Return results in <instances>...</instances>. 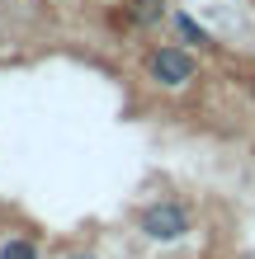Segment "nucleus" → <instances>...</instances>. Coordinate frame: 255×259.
I'll return each mask as SVG.
<instances>
[{
    "label": "nucleus",
    "instance_id": "obj_2",
    "mask_svg": "<svg viewBox=\"0 0 255 259\" xmlns=\"http://www.w3.org/2000/svg\"><path fill=\"white\" fill-rule=\"evenodd\" d=\"M137 231L147 240H156V245H175V240H185L194 231V217L185 203H175V198H156V203H147L137 212Z\"/></svg>",
    "mask_w": 255,
    "mask_h": 259
},
{
    "label": "nucleus",
    "instance_id": "obj_6",
    "mask_svg": "<svg viewBox=\"0 0 255 259\" xmlns=\"http://www.w3.org/2000/svg\"><path fill=\"white\" fill-rule=\"evenodd\" d=\"M66 259H99V254H95V250H71Z\"/></svg>",
    "mask_w": 255,
    "mask_h": 259
},
{
    "label": "nucleus",
    "instance_id": "obj_5",
    "mask_svg": "<svg viewBox=\"0 0 255 259\" xmlns=\"http://www.w3.org/2000/svg\"><path fill=\"white\" fill-rule=\"evenodd\" d=\"M0 259H43V250L28 236H10V240H0Z\"/></svg>",
    "mask_w": 255,
    "mask_h": 259
},
{
    "label": "nucleus",
    "instance_id": "obj_4",
    "mask_svg": "<svg viewBox=\"0 0 255 259\" xmlns=\"http://www.w3.org/2000/svg\"><path fill=\"white\" fill-rule=\"evenodd\" d=\"M170 24H175V33L189 42V48H213V33H208V28L194 19V14H185V10H175L170 14Z\"/></svg>",
    "mask_w": 255,
    "mask_h": 259
},
{
    "label": "nucleus",
    "instance_id": "obj_3",
    "mask_svg": "<svg viewBox=\"0 0 255 259\" xmlns=\"http://www.w3.org/2000/svg\"><path fill=\"white\" fill-rule=\"evenodd\" d=\"M123 14H128V19L137 24V28L156 33V28L170 19V0H128V5H123Z\"/></svg>",
    "mask_w": 255,
    "mask_h": 259
},
{
    "label": "nucleus",
    "instance_id": "obj_1",
    "mask_svg": "<svg viewBox=\"0 0 255 259\" xmlns=\"http://www.w3.org/2000/svg\"><path fill=\"white\" fill-rule=\"evenodd\" d=\"M147 80H152L156 90H185L199 80V57H194L189 48H175V42H156L152 52H147Z\"/></svg>",
    "mask_w": 255,
    "mask_h": 259
}]
</instances>
